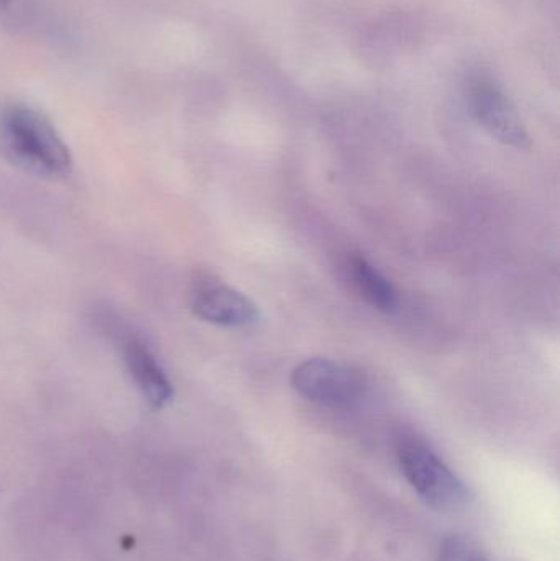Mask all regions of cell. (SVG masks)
<instances>
[{
  "mask_svg": "<svg viewBox=\"0 0 560 561\" xmlns=\"http://www.w3.org/2000/svg\"><path fill=\"white\" fill-rule=\"evenodd\" d=\"M0 153L13 167L33 176H68L71 153L55 125L32 105L13 102L0 108Z\"/></svg>",
  "mask_w": 560,
  "mask_h": 561,
  "instance_id": "cell-1",
  "label": "cell"
},
{
  "mask_svg": "<svg viewBox=\"0 0 560 561\" xmlns=\"http://www.w3.org/2000/svg\"><path fill=\"white\" fill-rule=\"evenodd\" d=\"M397 460L401 473L426 506L436 511L460 510L469 500L464 481L416 435H403L397 442Z\"/></svg>",
  "mask_w": 560,
  "mask_h": 561,
  "instance_id": "cell-2",
  "label": "cell"
},
{
  "mask_svg": "<svg viewBox=\"0 0 560 561\" xmlns=\"http://www.w3.org/2000/svg\"><path fill=\"white\" fill-rule=\"evenodd\" d=\"M292 385L302 398L329 409L351 408L364 389L361 376L329 358H308L299 363L293 369Z\"/></svg>",
  "mask_w": 560,
  "mask_h": 561,
  "instance_id": "cell-3",
  "label": "cell"
},
{
  "mask_svg": "<svg viewBox=\"0 0 560 561\" xmlns=\"http://www.w3.org/2000/svg\"><path fill=\"white\" fill-rule=\"evenodd\" d=\"M191 309L199 319L220 327H249L259 322L255 302L216 278H201L191 294Z\"/></svg>",
  "mask_w": 560,
  "mask_h": 561,
  "instance_id": "cell-4",
  "label": "cell"
},
{
  "mask_svg": "<svg viewBox=\"0 0 560 561\" xmlns=\"http://www.w3.org/2000/svg\"><path fill=\"white\" fill-rule=\"evenodd\" d=\"M470 101L477 121L493 138L518 150L532 147V138L518 111L499 85L492 81L477 82Z\"/></svg>",
  "mask_w": 560,
  "mask_h": 561,
  "instance_id": "cell-5",
  "label": "cell"
},
{
  "mask_svg": "<svg viewBox=\"0 0 560 561\" xmlns=\"http://www.w3.org/2000/svg\"><path fill=\"white\" fill-rule=\"evenodd\" d=\"M122 356L132 381L155 409L164 408L173 398V386L155 353L140 336L128 333L122 339Z\"/></svg>",
  "mask_w": 560,
  "mask_h": 561,
  "instance_id": "cell-6",
  "label": "cell"
},
{
  "mask_svg": "<svg viewBox=\"0 0 560 561\" xmlns=\"http://www.w3.org/2000/svg\"><path fill=\"white\" fill-rule=\"evenodd\" d=\"M352 278L361 296L380 312L391 313L398 309V294L390 280L385 278L367 260L357 256L351 263Z\"/></svg>",
  "mask_w": 560,
  "mask_h": 561,
  "instance_id": "cell-7",
  "label": "cell"
},
{
  "mask_svg": "<svg viewBox=\"0 0 560 561\" xmlns=\"http://www.w3.org/2000/svg\"><path fill=\"white\" fill-rule=\"evenodd\" d=\"M437 561H490L482 549L462 536H449L441 543Z\"/></svg>",
  "mask_w": 560,
  "mask_h": 561,
  "instance_id": "cell-8",
  "label": "cell"
},
{
  "mask_svg": "<svg viewBox=\"0 0 560 561\" xmlns=\"http://www.w3.org/2000/svg\"><path fill=\"white\" fill-rule=\"evenodd\" d=\"M15 0H0V9H5V7L12 5Z\"/></svg>",
  "mask_w": 560,
  "mask_h": 561,
  "instance_id": "cell-9",
  "label": "cell"
}]
</instances>
